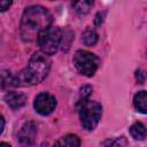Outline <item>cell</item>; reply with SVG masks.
I'll return each mask as SVG.
<instances>
[{"mask_svg":"<svg viewBox=\"0 0 147 147\" xmlns=\"http://www.w3.org/2000/svg\"><path fill=\"white\" fill-rule=\"evenodd\" d=\"M52 24L51 13L39 6L32 5L24 9L21 18V36L24 41H33L38 38L39 33L49 28Z\"/></svg>","mask_w":147,"mask_h":147,"instance_id":"1","label":"cell"},{"mask_svg":"<svg viewBox=\"0 0 147 147\" xmlns=\"http://www.w3.org/2000/svg\"><path fill=\"white\" fill-rule=\"evenodd\" d=\"M49 70V57L41 52H37L30 57L28 67L23 69L20 74L15 75V85L17 87L39 84L48 76Z\"/></svg>","mask_w":147,"mask_h":147,"instance_id":"2","label":"cell"},{"mask_svg":"<svg viewBox=\"0 0 147 147\" xmlns=\"http://www.w3.org/2000/svg\"><path fill=\"white\" fill-rule=\"evenodd\" d=\"M78 114L83 127L87 131H92L101 118L102 107L99 102L87 99L78 102Z\"/></svg>","mask_w":147,"mask_h":147,"instance_id":"3","label":"cell"},{"mask_svg":"<svg viewBox=\"0 0 147 147\" xmlns=\"http://www.w3.org/2000/svg\"><path fill=\"white\" fill-rule=\"evenodd\" d=\"M63 31L56 26H49L42 32L39 33L37 38L38 46L40 47L41 53L45 55H53L57 52L62 42Z\"/></svg>","mask_w":147,"mask_h":147,"instance_id":"4","label":"cell"},{"mask_svg":"<svg viewBox=\"0 0 147 147\" xmlns=\"http://www.w3.org/2000/svg\"><path fill=\"white\" fill-rule=\"evenodd\" d=\"M74 64L82 75L92 77L99 67V59L88 51L79 49L74 55Z\"/></svg>","mask_w":147,"mask_h":147,"instance_id":"5","label":"cell"},{"mask_svg":"<svg viewBox=\"0 0 147 147\" xmlns=\"http://www.w3.org/2000/svg\"><path fill=\"white\" fill-rule=\"evenodd\" d=\"M33 107L37 113L40 115H49L56 107V99L54 95L47 93V92H41L34 98Z\"/></svg>","mask_w":147,"mask_h":147,"instance_id":"6","label":"cell"},{"mask_svg":"<svg viewBox=\"0 0 147 147\" xmlns=\"http://www.w3.org/2000/svg\"><path fill=\"white\" fill-rule=\"evenodd\" d=\"M37 136V126L32 122H26L20 130L17 139L20 144L24 147H30L36 140Z\"/></svg>","mask_w":147,"mask_h":147,"instance_id":"7","label":"cell"},{"mask_svg":"<svg viewBox=\"0 0 147 147\" xmlns=\"http://www.w3.org/2000/svg\"><path fill=\"white\" fill-rule=\"evenodd\" d=\"M5 101L6 103L11 108V109H18L23 107L26 102V95L22 92H16V91H9L5 95Z\"/></svg>","mask_w":147,"mask_h":147,"instance_id":"8","label":"cell"},{"mask_svg":"<svg viewBox=\"0 0 147 147\" xmlns=\"http://www.w3.org/2000/svg\"><path fill=\"white\" fill-rule=\"evenodd\" d=\"M80 140L76 134H65L57 139L53 147H79Z\"/></svg>","mask_w":147,"mask_h":147,"instance_id":"9","label":"cell"},{"mask_svg":"<svg viewBox=\"0 0 147 147\" xmlns=\"http://www.w3.org/2000/svg\"><path fill=\"white\" fill-rule=\"evenodd\" d=\"M9 87H16L15 75L8 70L0 71V90H8Z\"/></svg>","mask_w":147,"mask_h":147,"instance_id":"10","label":"cell"},{"mask_svg":"<svg viewBox=\"0 0 147 147\" xmlns=\"http://www.w3.org/2000/svg\"><path fill=\"white\" fill-rule=\"evenodd\" d=\"M133 105H134V107L138 111H140L142 114L147 113V94H146V91H140L134 95Z\"/></svg>","mask_w":147,"mask_h":147,"instance_id":"11","label":"cell"},{"mask_svg":"<svg viewBox=\"0 0 147 147\" xmlns=\"http://www.w3.org/2000/svg\"><path fill=\"white\" fill-rule=\"evenodd\" d=\"M130 134L136 140H144L146 138V127L142 123L137 122L131 125L130 127Z\"/></svg>","mask_w":147,"mask_h":147,"instance_id":"12","label":"cell"},{"mask_svg":"<svg viewBox=\"0 0 147 147\" xmlns=\"http://www.w3.org/2000/svg\"><path fill=\"white\" fill-rule=\"evenodd\" d=\"M93 6V1L90 0H83V1H77L74 2V8L79 15H85L90 11V9Z\"/></svg>","mask_w":147,"mask_h":147,"instance_id":"13","label":"cell"},{"mask_svg":"<svg viewBox=\"0 0 147 147\" xmlns=\"http://www.w3.org/2000/svg\"><path fill=\"white\" fill-rule=\"evenodd\" d=\"M82 40L84 42V45L86 46H94L98 41V33L94 31V30H86L84 33H83V37H82Z\"/></svg>","mask_w":147,"mask_h":147,"instance_id":"14","label":"cell"},{"mask_svg":"<svg viewBox=\"0 0 147 147\" xmlns=\"http://www.w3.org/2000/svg\"><path fill=\"white\" fill-rule=\"evenodd\" d=\"M126 145H127L126 138L123 137V136L114 138V139H107L102 144L103 147H125Z\"/></svg>","mask_w":147,"mask_h":147,"instance_id":"15","label":"cell"},{"mask_svg":"<svg viewBox=\"0 0 147 147\" xmlns=\"http://www.w3.org/2000/svg\"><path fill=\"white\" fill-rule=\"evenodd\" d=\"M92 91H93V88L90 85H84L83 87H80V90H79V101H84V100L90 99V95H91Z\"/></svg>","mask_w":147,"mask_h":147,"instance_id":"16","label":"cell"},{"mask_svg":"<svg viewBox=\"0 0 147 147\" xmlns=\"http://www.w3.org/2000/svg\"><path fill=\"white\" fill-rule=\"evenodd\" d=\"M136 79L138 80L139 84H144L145 83V71L139 69L136 71Z\"/></svg>","mask_w":147,"mask_h":147,"instance_id":"17","label":"cell"},{"mask_svg":"<svg viewBox=\"0 0 147 147\" xmlns=\"http://www.w3.org/2000/svg\"><path fill=\"white\" fill-rule=\"evenodd\" d=\"M11 3L13 2L10 0H0V11H6L7 9H9Z\"/></svg>","mask_w":147,"mask_h":147,"instance_id":"18","label":"cell"},{"mask_svg":"<svg viewBox=\"0 0 147 147\" xmlns=\"http://www.w3.org/2000/svg\"><path fill=\"white\" fill-rule=\"evenodd\" d=\"M102 22H103V13L99 11V13H98V14L95 15L94 24H95V26H100V25L102 24Z\"/></svg>","mask_w":147,"mask_h":147,"instance_id":"19","label":"cell"},{"mask_svg":"<svg viewBox=\"0 0 147 147\" xmlns=\"http://www.w3.org/2000/svg\"><path fill=\"white\" fill-rule=\"evenodd\" d=\"M3 127H5V119H3L2 115H0V134L3 131Z\"/></svg>","mask_w":147,"mask_h":147,"instance_id":"20","label":"cell"},{"mask_svg":"<svg viewBox=\"0 0 147 147\" xmlns=\"http://www.w3.org/2000/svg\"><path fill=\"white\" fill-rule=\"evenodd\" d=\"M0 147H11L9 144H6V142H0Z\"/></svg>","mask_w":147,"mask_h":147,"instance_id":"21","label":"cell"}]
</instances>
